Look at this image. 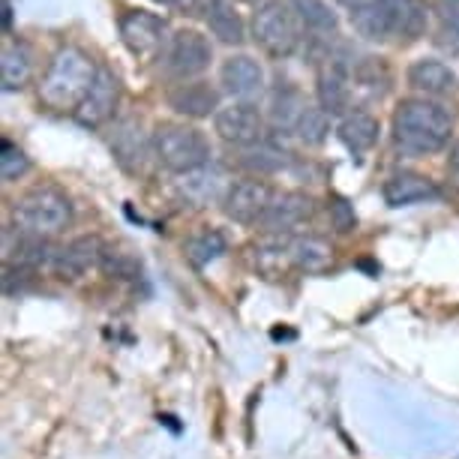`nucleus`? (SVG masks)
<instances>
[{
    "instance_id": "obj_31",
    "label": "nucleus",
    "mask_w": 459,
    "mask_h": 459,
    "mask_svg": "<svg viewBox=\"0 0 459 459\" xmlns=\"http://www.w3.org/2000/svg\"><path fill=\"white\" fill-rule=\"evenodd\" d=\"M153 4H162V6H171V10L186 13V10H195L198 0H153Z\"/></svg>"
},
{
    "instance_id": "obj_30",
    "label": "nucleus",
    "mask_w": 459,
    "mask_h": 459,
    "mask_svg": "<svg viewBox=\"0 0 459 459\" xmlns=\"http://www.w3.org/2000/svg\"><path fill=\"white\" fill-rule=\"evenodd\" d=\"M331 213H333L336 225H340V231H349L351 225H354L351 207H349V202H342V198H336V202H331Z\"/></svg>"
},
{
    "instance_id": "obj_7",
    "label": "nucleus",
    "mask_w": 459,
    "mask_h": 459,
    "mask_svg": "<svg viewBox=\"0 0 459 459\" xmlns=\"http://www.w3.org/2000/svg\"><path fill=\"white\" fill-rule=\"evenodd\" d=\"M213 129L225 144L231 147H258L264 138V117L253 102L235 100L229 106H220L213 115Z\"/></svg>"
},
{
    "instance_id": "obj_24",
    "label": "nucleus",
    "mask_w": 459,
    "mask_h": 459,
    "mask_svg": "<svg viewBox=\"0 0 459 459\" xmlns=\"http://www.w3.org/2000/svg\"><path fill=\"white\" fill-rule=\"evenodd\" d=\"M291 262L303 267V271H322V267L331 264L333 249L325 244L322 238H298L289 244Z\"/></svg>"
},
{
    "instance_id": "obj_29",
    "label": "nucleus",
    "mask_w": 459,
    "mask_h": 459,
    "mask_svg": "<svg viewBox=\"0 0 459 459\" xmlns=\"http://www.w3.org/2000/svg\"><path fill=\"white\" fill-rule=\"evenodd\" d=\"M303 106H307V102H303V97L294 88L276 91V97H273V120H276V126L294 129Z\"/></svg>"
},
{
    "instance_id": "obj_35",
    "label": "nucleus",
    "mask_w": 459,
    "mask_h": 459,
    "mask_svg": "<svg viewBox=\"0 0 459 459\" xmlns=\"http://www.w3.org/2000/svg\"><path fill=\"white\" fill-rule=\"evenodd\" d=\"M456 30H459V19H456Z\"/></svg>"
},
{
    "instance_id": "obj_6",
    "label": "nucleus",
    "mask_w": 459,
    "mask_h": 459,
    "mask_svg": "<svg viewBox=\"0 0 459 459\" xmlns=\"http://www.w3.org/2000/svg\"><path fill=\"white\" fill-rule=\"evenodd\" d=\"M162 60H166V69L178 82H189L207 73V66L213 60V46L198 30H178L171 33L169 46L162 51Z\"/></svg>"
},
{
    "instance_id": "obj_20",
    "label": "nucleus",
    "mask_w": 459,
    "mask_h": 459,
    "mask_svg": "<svg viewBox=\"0 0 459 459\" xmlns=\"http://www.w3.org/2000/svg\"><path fill=\"white\" fill-rule=\"evenodd\" d=\"M309 213H313V198L303 193H282V195H273L262 225H267L271 231H289L307 220Z\"/></svg>"
},
{
    "instance_id": "obj_9",
    "label": "nucleus",
    "mask_w": 459,
    "mask_h": 459,
    "mask_svg": "<svg viewBox=\"0 0 459 459\" xmlns=\"http://www.w3.org/2000/svg\"><path fill=\"white\" fill-rule=\"evenodd\" d=\"M273 202V189L271 184L258 178L235 180L222 195V211L229 220H235L240 225H255L264 220L267 207Z\"/></svg>"
},
{
    "instance_id": "obj_2",
    "label": "nucleus",
    "mask_w": 459,
    "mask_h": 459,
    "mask_svg": "<svg viewBox=\"0 0 459 459\" xmlns=\"http://www.w3.org/2000/svg\"><path fill=\"white\" fill-rule=\"evenodd\" d=\"M454 133V117L445 106L427 97L403 100L394 111V142L409 153L445 151Z\"/></svg>"
},
{
    "instance_id": "obj_3",
    "label": "nucleus",
    "mask_w": 459,
    "mask_h": 459,
    "mask_svg": "<svg viewBox=\"0 0 459 459\" xmlns=\"http://www.w3.org/2000/svg\"><path fill=\"white\" fill-rule=\"evenodd\" d=\"M13 222L15 231L28 238H55L73 222V204H69L66 193L57 186L42 184L22 193L13 202Z\"/></svg>"
},
{
    "instance_id": "obj_28",
    "label": "nucleus",
    "mask_w": 459,
    "mask_h": 459,
    "mask_svg": "<svg viewBox=\"0 0 459 459\" xmlns=\"http://www.w3.org/2000/svg\"><path fill=\"white\" fill-rule=\"evenodd\" d=\"M28 171H30V157L19 144L4 138V142H0V178H4L6 184H13V180H22Z\"/></svg>"
},
{
    "instance_id": "obj_17",
    "label": "nucleus",
    "mask_w": 459,
    "mask_h": 459,
    "mask_svg": "<svg viewBox=\"0 0 459 459\" xmlns=\"http://www.w3.org/2000/svg\"><path fill=\"white\" fill-rule=\"evenodd\" d=\"M33 79V51L24 39L6 37L0 46V84L4 91H22Z\"/></svg>"
},
{
    "instance_id": "obj_10",
    "label": "nucleus",
    "mask_w": 459,
    "mask_h": 459,
    "mask_svg": "<svg viewBox=\"0 0 459 459\" xmlns=\"http://www.w3.org/2000/svg\"><path fill=\"white\" fill-rule=\"evenodd\" d=\"M117 102H120V82L117 75L111 73L108 66H100V75L93 82L91 93L84 97V102L75 111V120L88 129H100L106 126L117 111Z\"/></svg>"
},
{
    "instance_id": "obj_16",
    "label": "nucleus",
    "mask_w": 459,
    "mask_h": 459,
    "mask_svg": "<svg viewBox=\"0 0 459 459\" xmlns=\"http://www.w3.org/2000/svg\"><path fill=\"white\" fill-rule=\"evenodd\" d=\"M381 195H385V202L391 207H405V204L436 202L441 193L427 175H420V171H396V175L385 180Z\"/></svg>"
},
{
    "instance_id": "obj_27",
    "label": "nucleus",
    "mask_w": 459,
    "mask_h": 459,
    "mask_svg": "<svg viewBox=\"0 0 459 459\" xmlns=\"http://www.w3.org/2000/svg\"><path fill=\"white\" fill-rule=\"evenodd\" d=\"M225 247L229 244H225V238L220 231H202V235H195L186 244V255L195 267H204V264L216 262V258L225 253Z\"/></svg>"
},
{
    "instance_id": "obj_4",
    "label": "nucleus",
    "mask_w": 459,
    "mask_h": 459,
    "mask_svg": "<svg viewBox=\"0 0 459 459\" xmlns=\"http://www.w3.org/2000/svg\"><path fill=\"white\" fill-rule=\"evenodd\" d=\"M151 151L160 166L175 171V175H189V171L204 169L211 162V144H207L202 129L178 124V120L153 126Z\"/></svg>"
},
{
    "instance_id": "obj_18",
    "label": "nucleus",
    "mask_w": 459,
    "mask_h": 459,
    "mask_svg": "<svg viewBox=\"0 0 459 459\" xmlns=\"http://www.w3.org/2000/svg\"><path fill=\"white\" fill-rule=\"evenodd\" d=\"M316 97H318V106H322L331 117H345V115H349V108H351V84H349V75L342 73V66L327 64L322 73H318Z\"/></svg>"
},
{
    "instance_id": "obj_26",
    "label": "nucleus",
    "mask_w": 459,
    "mask_h": 459,
    "mask_svg": "<svg viewBox=\"0 0 459 459\" xmlns=\"http://www.w3.org/2000/svg\"><path fill=\"white\" fill-rule=\"evenodd\" d=\"M298 13V19L316 33H331L336 30V15L325 0H289Z\"/></svg>"
},
{
    "instance_id": "obj_33",
    "label": "nucleus",
    "mask_w": 459,
    "mask_h": 459,
    "mask_svg": "<svg viewBox=\"0 0 459 459\" xmlns=\"http://www.w3.org/2000/svg\"><path fill=\"white\" fill-rule=\"evenodd\" d=\"M340 4L345 6L349 13H354V10H360V6H367V4H372V0H340Z\"/></svg>"
},
{
    "instance_id": "obj_34",
    "label": "nucleus",
    "mask_w": 459,
    "mask_h": 459,
    "mask_svg": "<svg viewBox=\"0 0 459 459\" xmlns=\"http://www.w3.org/2000/svg\"><path fill=\"white\" fill-rule=\"evenodd\" d=\"M450 4H459V0H450Z\"/></svg>"
},
{
    "instance_id": "obj_19",
    "label": "nucleus",
    "mask_w": 459,
    "mask_h": 459,
    "mask_svg": "<svg viewBox=\"0 0 459 459\" xmlns=\"http://www.w3.org/2000/svg\"><path fill=\"white\" fill-rule=\"evenodd\" d=\"M336 135H340V142L349 147L354 157H363V153H369L378 144L381 124L369 111H349L340 120V126H336Z\"/></svg>"
},
{
    "instance_id": "obj_5",
    "label": "nucleus",
    "mask_w": 459,
    "mask_h": 459,
    "mask_svg": "<svg viewBox=\"0 0 459 459\" xmlns=\"http://www.w3.org/2000/svg\"><path fill=\"white\" fill-rule=\"evenodd\" d=\"M300 24L291 4L264 0L253 15V39L264 55L285 60L300 48Z\"/></svg>"
},
{
    "instance_id": "obj_22",
    "label": "nucleus",
    "mask_w": 459,
    "mask_h": 459,
    "mask_svg": "<svg viewBox=\"0 0 459 459\" xmlns=\"http://www.w3.org/2000/svg\"><path fill=\"white\" fill-rule=\"evenodd\" d=\"M387 15H391V30L396 37L418 39L427 30V6L423 0H385Z\"/></svg>"
},
{
    "instance_id": "obj_25",
    "label": "nucleus",
    "mask_w": 459,
    "mask_h": 459,
    "mask_svg": "<svg viewBox=\"0 0 459 459\" xmlns=\"http://www.w3.org/2000/svg\"><path fill=\"white\" fill-rule=\"evenodd\" d=\"M291 133L298 135L303 144H309V147L325 144L327 133H331V115H327L322 106H303L298 124H294Z\"/></svg>"
},
{
    "instance_id": "obj_14",
    "label": "nucleus",
    "mask_w": 459,
    "mask_h": 459,
    "mask_svg": "<svg viewBox=\"0 0 459 459\" xmlns=\"http://www.w3.org/2000/svg\"><path fill=\"white\" fill-rule=\"evenodd\" d=\"M405 79H409V88L423 93V97H447L459 88L456 73L438 57H418L409 66Z\"/></svg>"
},
{
    "instance_id": "obj_21",
    "label": "nucleus",
    "mask_w": 459,
    "mask_h": 459,
    "mask_svg": "<svg viewBox=\"0 0 459 459\" xmlns=\"http://www.w3.org/2000/svg\"><path fill=\"white\" fill-rule=\"evenodd\" d=\"M204 22L216 39L229 42V46H240L247 39V24L240 19L231 0H207L204 4Z\"/></svg>"
},
{
    "instance_id": "obj_23",
    "label": "nucleus",
    "mask_w": 459,
    "mask_h": 459,
    "mask_svg": "<svg viewBox=\"0 0 459 459\" xmlns=\"http://www.w3.org/2000/svg\"><path fill=\"white\" fill-rule=\"evenodd\" d=\"M351 24L360 37L367 39H385L391 37V15H387V6L385 0H372V4L360 6V10L351 13Z\"/></svg>"
},
{
    "instance_id": "obj_11",
    "label": "nucleus",
    "mask_w": 459,
    "mask_h": 459,
    "mask_svg": "<svg viewBox=\"0 0 459 459\" xmlns=\"http://www.w3.org/2000/svg\"><path fill=\"white\" fill-rule=\"evenodd\" d=\"M220 84L231 100L253 102L264 91V69L253 55H229L220 66Z\"/></svg>"
},
{
    "instance_id": "obj_32",
    "label": "nucleus",
    "mask_w": 459,
    "mask_h": 459,
    "mask_svg": "<svg viewBox=\"0 0 459 459\" xmlns=\"http://www.w3.org/2000/svg\"><path fill=\"white\" fill-rule=\"evenodd\" d=\"M447 166L454 169V171H459V142L450 147V157H447Z\"/></svg>"
},
{
    "instance_id": "obj_8",
    "label": "nucleus",
    "mask_w": 459,
    "mask_h": 459,
    "mask_svg": "<svg viewBox=\"0 0 459 459\" xmlns=\"http://www.w3.org/2000/svg\"><path fill=\"white\" fill-rule=\"evenodd\" d=\"M120 39L129 48V55H135L138 60H157L171 37H166V22L160 15L147 10H129L120 19Z\"/></svg>"
},
{
    "instance_id": "obj_1",
    "label": "nucleus",
    "mask_w": 459,
    "mask_h": 459,
    "mask_svg": "<svg viewBox=\"0 0 459 459\" xmlns=\"http://www.w3.org/2000/svg\"><path fill=\"white\" fill-rule=\"evenodd\" d=\"M100 75V64L79 46H64L51 55L46 73L39 75L37 97L51 111H79Z\"/></svg>"
},
{
    "instance_id": "obj_12",
    "label": "nucleus",
    "mask_w": 459,
    "mask_h": 459,
    "mask_svg": "<svg viewBox=\"0 0 459 459\" xmlns=\"http://www.w3.org/2000/svg\"><path fill=\"white\" fill-rule=\"evenodd\" d=\"M169 108H175L178 115L193 117V120L211 117L220 111V91H216L211 82H202V79L180 82L178 88L169 91Z\"/></svg>"
},
{
    "instance_id": "obj_13",
    "label": "nucleus",
    "mask_w": 459,
    "mask_h": 459,
    "mask_svg": "<svg viewBox=\"0 0 459 459\" xmlns=\"http://www.w3.org/2000/svg\"><path fill=\"white\" fill-rule=\"evenodd\" d=\"M102 258H106V249H102L100 238H75L73 244H66L64 249L55 253L51 271H55L60 280H79L91 267H97Z\"/></svg>"
},
{
    "instance_id": "obj_15",
    "label": "nucleus",
    "mask_w": 459,
    "mask_h": 459,
    "mask_svg": "<svg viewBox=\"0 0 459 459\" xmlns=\"http://www.w3.org/2000/svg\"><path fill=\"white\" fill-rule=\"evenodd\" d=\"M147 147H151V138L144 135V126L138 117H124L115 124V133H111V153L115 160L124 166L126 171H142Z\"/></svg>"
}]
</instances>
